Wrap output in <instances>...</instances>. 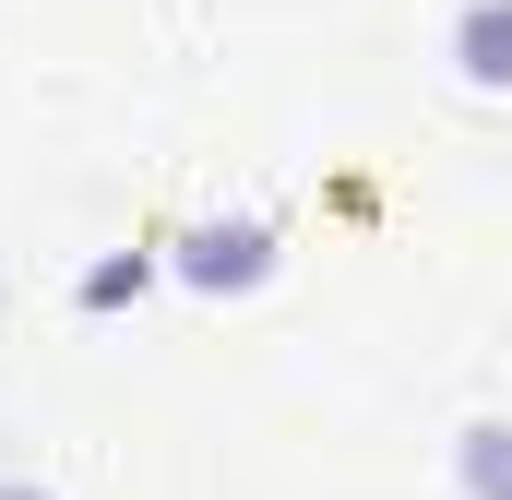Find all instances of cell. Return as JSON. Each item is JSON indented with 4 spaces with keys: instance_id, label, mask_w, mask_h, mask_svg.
<instances>
[{
    "instance_id": "cell-4",
    "label": "cell",
    "mask_w": 512,
    "mask_h": 500,
    "mask_svg": "<svg viewBox=\"0 0 512 500\" xmlns=\"http://www.w3.org/2000/svg\"><path fill=\"white\" fill-rule=\"evenodd\" d=\"M0 500H48V489H0Z\"/></svg>"
},
{
    "instance_id": "cell-1",
    "label": "cell",
    "mask_w": 512,
    "mask_h": 500,
    "mask_svg": "<svg viewBox=\"0 0 512 500\" xmlns=\"http://www.w3.org/2000/svg\"><path fill=\"white\" fill-rule=\"evenodd\" d=\"M453 60H465L477 84H512V0H465V24H453Z\"/></svg>"
},
{
    "instance_id": "cell-2",
    "label": "cell",
    "mask_w": 512,
    "mask_h": 500,
    "mask_svg": "<svg viewBox=\"0 0 512 500\" xmlns=\"http://www.w3.org/2000/svg\"><path fill=\"white\" fill-rule=\"evenodd\" d=\"M191 274L215 286V274H262V227H203L191 239Z\"/></svg>"
},
{
    "instance_id": "cell-3",
    "label": "cell",
    "mask_w": 512,
    "mask_h": 500,
    "mask_svg": "<svg viewBox=\"0 0 512 500\" xmlns=\"http://www.w3.org/2000/svg\"><path fill=\"white\" fill-rule=\"evenodd\" d=\"M465 477L477 500H512V429H465Z\"/></svg>"
}]
</instances>
